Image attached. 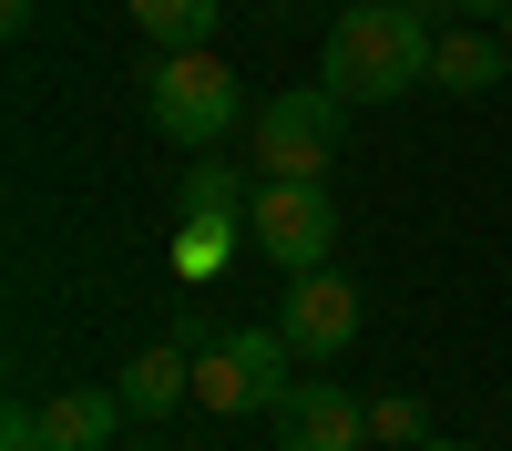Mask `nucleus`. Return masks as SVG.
Listing matches in <instances>:
<instances>
[{
    "label": "nucleus",
    "instance_id": "11",
    "mask_svg": "<svg viewBox=\"0 0 512 451\" xmlns=\"http://www.w3.org/2000/svg\"><path fill=\"white\" fill-rule=\"evenodd\" d=\"M236 236H246V216H205V205H175V267H185V277H216Z\"/></svg>",
    "mask_w": 512,
    "mask_h": 451
},
{
    "label": "nucleus",
    "instance_id": "17",
    "mask_svg": "<svg viewBox=\"0 0 512 451\" xmlns=\"http://www.w3.org/2000/svg\"><path fill=\"white\" fill-rule=\"evenodd\" d=\"M410 451H461V441H410Z\"/></svg>",
    "mask_w": 512,
    "mask_h": 451
},
{
    "label": "nucleus",
    "instance_id": "6",
    "mask_svg": "<svg viewBox=\"0 0 512 451\" xmlns=\"http://www.w3.org/2000/svg\"><path fill=\"white\" fill-rule=\"evenodd\" d=\"M277 328H287V349H308V359H338L359 339V287L338 277V267H308V277H287V308H277Z\"/></svg>",
    "mask_w": 512,
    "mask_h": 451
},
{
    "label": "nucleus",
    "instance_id": "9",
    "mask_svg": "<svg viewBox=\"0 0 512 451\" xmlns=\"http://www.w3.org/2000/svg\"><path fill=\"white\" fill-rule=\"evenodd\" d=\"M502 62H512V41H502V31H482V21H451V31L431 41V93H451V103H482L492 82H502Z\"/></svg>",
    "mask_w": 512,
    "mask_h": 451
},
{
    "label": "nucleus",
    "instance_id": "13",
    "mask_svg": "<svg viewBox=\"0 0 512 451\" xmlns=\"http://www.w3.org/2000/svg\"><path fill=\"white\" fill-rule=\"evenodd\" d=\"M420 431H431V410H420L410 390H379L369 400V441H420Z\"/></svg>",
    "mask_w": 512,
    "mask_h": 451
},
{
    "label": "nucleus",
    "instance_id": "7",
    "mask_svg": "<svg viewBox=\"0 0 512 451\" xmlns=\"http://www.w3.org/2000/svg\"><path fill=\"white\" fill-rule=\"evenodd\" d=\"M267 421H277V451H359L369 441V410L349 390H328V380H287V400Z\"/></svg>",
    "mask_w": 512,
    "mask_h": 451
},
{
    "label": "nucleus",
    "instance_id": "2",
    "mask_svg": "<svg viewBox=\"0 0 512 451\" xmlns=\"http://www.w3.org/2000/svg\"><path fill=\"white\" fill-rule=\"evenodd\" d=\"M144 113H154V134H175V144H226L236 123H256L246 113V93H236V72H226V52H164L154 62V82H144Z\"/></svg>",
    "mask_w": 512,
    "mask_h": 451
},
{
    "label": "nucleus",
    "instance_id": "5",
    "mask_svg": "<svg viewBox=\"0 0 512 451\" xmlns=\"http://www.w3.org/2000/svg\"><path fill=\"white\" fill-rule=\"evenodd\" d=\"M338 123H349V103L328 93H308V82H297V93H277V103H256V164H267V175H328V154H338Z\"/></svg>",
    "mask_w": 512,
    "mask_h": 451
},
{
    "label": "nucleus",
    "instance_id": "18",
    "mask_svg": "<svg viewBox=\"0 0 512 451\" xmlns=\"http://www.w3.org/2000/svg\"><path fill=\"white\" fill-rule=\"evenodd\" d=\"M502 41H512V11H502Z\"/></svg>",
    "mask_w": 512,
    "mask_h": 451
},
{
    "label": "nucleus",
    "instance_id": "1",
    "mask_svg": "<svg viewBox=\"0 0 512 451\" xmlns=\"http://www.w3.org/2000/svg\"><path fill=\"white\" fill-rule=\"evenodd\" d=\"M431 41H441V21H420L410 0H359V11L328 21L318 82L338 103H400L410 82H431Z\"/></svg>",
    "mask_w": 512,
    "mask_h": 451
},
{
    "label": "nucleus",
    "instance_id": "3",
    "mask_svg": "<svg viewBox=\"0 0 512 451\" xmlns=\"http://www.w3.org/2000/svg\"><path fill=\"white\" fill-rule=\"evenodd\" d=\"M287 328H226V339L195 349V400L216 421H246V410H277L287 400Z\"/></svg>",
    "mask_w": 512,
    "mask_h": 451
},
{
    "label": "nucleus",
    "instance_id": "14",
    "mask_svg": "<svg viewBox=\"0 0 512 451\" xmlns=\"http://www.w3.org/2000/svg\"><path fill=\"white\" fill-rule=\"evenodd\" d=\"M410 11L451 31V21H502V11H512V0H410Z\"/></svg>",
    "mask_w": 512,
    "mask_h": 451
},
{
    "label": "nucleus",
    "instance_id": "12",
    "mask_svg": "<svg viewBox=\"0 0 512 451\" xmlns=\"http://www.w3.org/2000/svg\"><path fill=\"white\" fill-rule=\"evenodd\" d=\"M134 21H144V41H164V52H195V41H216L226 0H134Z\"/></svg>",
    "mask_w": 512,
    "mask_h": 451
},
{
    "label": "nucleus",
    "instance_id": "16",
    "mask_svg": "<svg viewBox=\"0 0 512 451\" xmlns=\"http://www.w3.org/2000/svg\"><path fill=\"white\" fill-rule=\"evenodd\" d=\"M31 11H41V0H0V31H31Z\"/></svg>",
    "mask_w": 512,
    "mask_h": 451
},
{
    "label": "nucleus",
    "instance_id": "8",
    "mask_svg": "<svg viewBox=\"0 0 512 451\" xmlns=\"http://www.w3.org/2000/svg\"><path fill=\"white\" fill-rule=\"evenodd\" d=\"M123 410H134V421H164V410H175V400H195V339H185V328H164V339L154 349H134V359H123Z\"/></svg>",
    "mask_w": 512,
    "mask_h": 451
},
{
    "label": "nucleus",
    "instance_id": "10",
    "mask_svg": "<svg viewBox=\"0 0 512 451\" xmlns=\"http://www.w3.org/2000/svg\"><path fill=\"white\" fill-rule=\"evenodd\" d=\"M134 410H123V390H62V400H41V431H52V451H103Z\"/></svg>",
    "mask_w": 512,
    "mask_h": 451
},
{
    "label": "nucleus",
    "instance_id": "15",
    "mask_svg": "<svg viewBox=\"0 0 512 451\" xmlns=\"http://www.w3.org/2000/svg\"><path fill=\"white\" fill-rule=\"evenodd\" d=\"M0 451H52V431H41V410L11 400V421H0Z\"/></svg>",
    "mask_w": 512,
    "mask_h": 451
},
{
    "label": "nucleus",
    "instance_id": "4",
    "mask_svg": "<svg viewBox=\"0 0 512 451\" xmlns=\"http://www.w3.org/2000/svg\"><path fill=\"white\" fill-rule=\"evenodd\" d=\"M246 236L267 246V267L308 277V267H328V246H338V205H328L318 175H267L246 195Z\"/></svg>",
    "mask_w": 512,
    "mask_h": 451
}]
</instances>
